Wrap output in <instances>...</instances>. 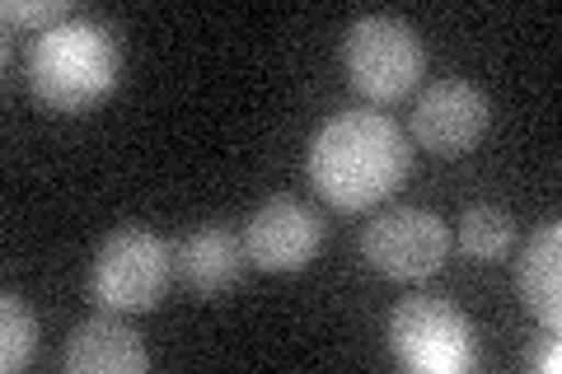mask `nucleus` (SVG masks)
Here are the masks:
<instances>
[{"label": "nucleus", "instance_id": "1", "mask_svg": "<svg viewBox=\"0 0 562 374\" xmlns=\"http://www.w3.org/2000/svg\"><path fill=\"white\" fill-rule=\"evenodd\" d=\"M413 146L394 117L371 109L333 113L310 140V178L338 211H366L408 178Z\"/></svg>", "mask_w": 562, "mask_h": 374}, {"label": "nucleus", "instance_id": "2", "mask_svg": "<svg viewBox=\"0 0 562 374\" xmlns=\"http://www.w3.org/2000/svg\"><path fill=\"white\" fill-rule=\"evenodd\" d=\"M122 76V43L99 20H66L43 29L29 52V89L52 113H85L113 94Z\"/></svg>", "mask_w": 562, "mask_h": 374}, {"label": "nucleus", "instance_id": "3", "mask_svg": "<svg viewBox=\"0 0 562 374\" xmlns=\"http://www.w3.org/2000/svg\"><path fill=\"white\" fill-rule=\"evenodd\" d=\"M173 276V248L146 225H117L99 243L90 295L109 314H150Z\"/></svg>", "mask_w": 562, "mask_h": 374}, {"label": "nucleus", "instance_id": "4", "mask_svg": "<svg viewBox=\"0 0 562 374\" xmlns=\"http://www.w3.org/2000/svg\"><path fill=\"white\" fill-rule=\"evenodd\" d=\"M390 351L422 374H460L479 365V332L469 314L441 295H408L390 314Z\"/></svg>", "mask_w": 562, "mask_h": 374}, {"label": "nucleus", "instance_id": "5", "mask_svg": "<svg viewBox=\"0 0 562 374\" xmlns=\"http://www.w3.org/2000/svg\"><path fill=\"white\" fill-rule=\"evenodd\" d=\"M342 66L357 94L371 103L403 99L427 70V52L413 24L394 20V14H361L342 38Z\"/></svg>", "mask_w": 562, "mask_h": 374}, {"label": "nucleus", "instance_id": "6", "mask_svg": "<svg viewBox=\"0 0 562 374\" xmlns=\"http://www.w3.org/2000/svg\"><path fill=\"white\" fill-rule=\"evenodd\" d=\"M450 253V229L436 211L394 206L375 216L361 235V258L390 281H422Z\"/></svg>", "mask_w": 562, "mask_h": 374}, {"label": "nucleus", "instance_id": "7", "mask_svg": "<svg viewBox=\"0 0 562 374\" xmlns=\"http://www.w3.org/2000/svg\"><path fill=\"white\" fill-rule=\"evenodd\" d=\"M324 248L319 211L301 197H268L244 225V253L258 272H301Z\"/></svg>", "mask_w": 562, "mask_h": 374}, {"label": "nucleus", "instance_id": "8", "mask_svg": "<svg viewBox=\"0 0 562 374\" xmlns=\"http://www.w3.org/2000/svg\"><path fill=\"white\" fill-rule=\"evenodd\" d=\"M492 122V103L479 84L469 80H436L413 109V136L422 150L454 159L469 155L483 140Z\"/></svg>", "mask_w": 562, "mask_h": 374}, {"label": "nucleus", "instance_id": "9", "mask_svg": "<svg viewBox=\"0 0 562 374\" xmlns=\"http://www.w3.org/2000/svg\"><path fill=\"white\" fill-rule=\"evenodd\" d=\"M61 370L66 374H146L150 351L140 342V332L122 324V314L103 309L99 318L76 324V332L66 337Z\"/></svg>", "mask_w": 562, "mask_h": 374}, {"label": "nucleus", "instance_id": "10", "mask_svg": "<svg viewBox=\"0 0 562 374\" xmlns=\"http://www.w3.org/2000/svg\"><path fill=\"white\" fill-rule=\"evenodd\" d=\"M244 235L235 225H198L173 243V276L198 295L231 291L244 272Z\"/></svg>", "mask_w": 562, "mask_h": 374}, {"label": "nucleus", "instance_id": "11", "mask_svg": "<svg viewBox=\"0 0 562 374\" xmlns=\"http://www.w3.org/2000/svg\"><path fill=\"white\" fill-rule=\"evenodd\" d=\"M516 291L525 299V309L549 332H558L562 324V225L543 220L520 248L516 262Z\"/></svg>", "mask_w": 562, "mask_h": 374}, {"label": "nucleus", "instance_id": "12", "mask_svg": "<svg viewBox=\"0 0 562 374\" xmlns=\"http://www.w3.org/2000/svg\"><path fill=\"white\" fill-rule=\"evenodd\" d=\"M516 239V220H512V211H502V206H492V202H479V206H464V216H460V248L469 258H502L506 248H512Z\"/></svg>", "mask_w": 562, "mask_h": 374}, {"label": "nucleus", "instance_id": "13", "mask_svg": "<svg viewBox=\"0 0 562 374\" xmlns=\"http://www.w3.org/2000/svg\"><path fill=\"white\" fill-rule=\"evenodd\" d=\"M38 351V318H33L29 299L5 291L0 295V370L14 374L33 361Z\"/></svg>", "mask_w": 562, "mask_h": 374}, {"label": "nucleus", "instance_id": "14", "mask_svg": "<svg viewBox=\"0 0 562 374\" xmlns=\"http://www.w3.org/2000/svg\"><path fill=\"white\" fill-rule=\"evenodd\" d=\"M0 14H5V24L57 29V24H66L70 0H5V5H0Z\"/></svg>", "mask_w": 562, "mask_h": 374}, {"label": "nucleus", "instance_id": "15", "mask_svg": "<svg viewBox=\"0 0 562 374\" xmlns=\"http://www.w3.org/2000/svg\"><path fill=\"white\" fill-rule=\"evenodd\" d=\"M525 365H530L535 374H558V365H562L558 337H539V342L530 347V355H525Z\"/></svg>", "mask_w": 562, "mask_h": 374}]
</instances>
